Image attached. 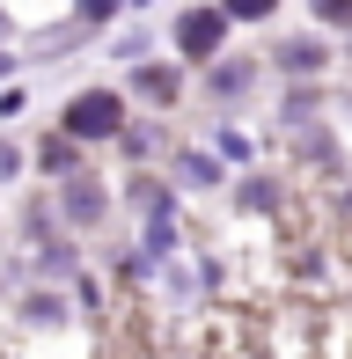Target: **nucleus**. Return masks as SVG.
Returning a JSON list of instances; mask_svg holds the SVG:
<instances>
[{"instance_id":"obj_2","label":"nucleus","mask_w":352,"mask_h":359,"mask_svg":"<svg viewBox=\"0 0 352 359\" xmlns=\"http://www.w3.org/2000/svg\"><path fill=\"white\" fill-rule=\"evenodd\" d=\"M176 44H184L191 59H205L220 44V15H184V22H176Z\"/></svg>"},{"instance_id":"obj_1","label":"nucleus","mask_w":352,"mask_h":359,"mask_svg":"<svg viewBox=\"0 0 352 359\" xmlns=\"http://www.w3.org/2000/svg\"><path fill=\"white\" fill-rule=\"evenodd\" d=\"M118 118H125V103H118V95H81V103L67 110V125H74L81 140H103V133H118Z\"/></svg>"},{"instance_id":"obj_4","label":"nucleus","mask_w":352,"mask_h":359,"mask_svg":"<svg viewBox=\"0 0 352 359\" xmlns=\"http://www.w3.org/2000/svg\"><path fill=\"white\" fill-rule=\"evenodd\" d=\"M316 8H323L330 22H352V0H316Z\"/></svg>"},{"instance_id":"obj_3","label":"nucleus","mask_w":352,"mask_h":359,"mask_svg":"<svg viewBox=\"0 0 352 359\" xmlns=\"http://www.w3.org/2000/svg\"><path fill=\"white\" fill-rule=\"evenodd\" d=\"M279 0H228V15H271Z\"/></svg>"},{"instance_id":"obj_5","label":"nucleus","mask_w":352,"mask_h":359,"mask_svg":"<svg viewBox=\"0 0 352 359\" xmlns=\"http://www.w3.org/2000/svg\"><path fill=\"white\" fill-rule=\"evenodd\" d=\"M110 8H118V0H81V15H110Z\"/></svg>"}]
</instances>
